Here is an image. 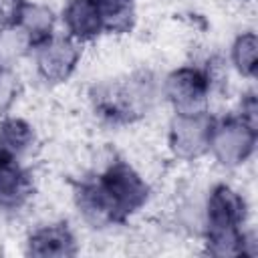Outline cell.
<instances>
[{
    "mask_svg": "<svg viewBox=\"0 0 258 258\" xmlns=\"http://www.w3.org/2000/svg\"><path fill=\"white\" fill-rule=\"evenodd\" d=\"M149 200L147 181L127 163L111 161L95 177L75 187V202L83 218L93 226L123 224Z\"/></svg>",
    "mask_w": 258,
    "mask_h": 258,
    "instance_id": "6da1fadb",
    "label": "cell"
},
{
    "mask_svg": "<svg viewBox=\"0 0 258 258\" xmlns=\"http://www.w3.org/2000/svg\"><path fill=\"white\" fill-rule=\"evenodd\" d=\"M246 222V202L228 183H216L204 208L206 252L218 258L248 254V238L242 230Z\"/></svg>",
    "mask_w": 258,
    "mask_h": 258,
    "instance_id": "7a4b0ae2",
    "label": "cell"
},
{
    "mask_svg": "<svg viewBox=\"0 0 258 258\" xmlns=\"http://www.w3.org/2000/svg\"><path fill=\"white\" fill-rule=\"evenodd\" d=\"M153 81L149 75H135L125 81H111L93 87L91 103L95 113L109 123H133L153 103Z\"/></svg>",
    "mask_w": 258,
    "mask_h": 258,
    "instance_id": "3957f363",
    "label": "cell"
},
{
    "mask_svg": "<svg viewBox=\"0 0 258 258\" xmlns=\"http://www.w3.org/2000/svg\"><path fill=\"white\" fill-rule=\"evenodd\" d=\"M258 129L242 121L238 115L222 117L212 121L208 151L218 163L226 167H236L244 163L256 149Z\"/></svg>",
    "mask_w": 258,
    "mask_h": 258,
    "instance_id": "277c9868",
    "label": "cell"
},
{
    "mask_svg": "<svg viewBox=\"0 0 258 258\" xmlns=\"http://www.w3.org/2000/svg\"><path fill=\"white\" fill-rule=\"evenodd\" d=\"M163 93L177 115L204 113L212 93V75L204 67H179L165 77Z\"/></svg>",
    "mask_w": 258,
    "mask_h": 258,
    "instance_id": "5b68a950",
    "label": "cell"
},
{
    "mask_svg": "<svg viewBox=\"0 0 258 258\" xmlns=\"http://www.w3.org/2000/svg\"><path fill=\"white\" fill-rule=\"evenodd\" d=\"M81 60V42L69 34H52L38 46H34L36 73L44 83H64Z\"/></svg>",
    "mask_w": 258,
    "mask_h": 258,
    "instance_id": "8992f818",
    "label": "cell"
},
{
    "mask_svg": "<svg viewBox=\"0 0 258 258\" xmlns=\"http://www.w3.org/2000/svg\"><path fill=\"white\" fill-rule=\"evenodd\" d=\"M214 117L208 111L191 115H173L167 131V143L177 159L191 161L208 151L210 129Z\"/></svg>",
    "mask_w": 258,
    "mask_h": 258,
    "instance_id": "52a82bcc",
    "label": "cell"
},
{
    "mask_svg": "<svg viewBox=\"0 0 258 258\" xmlns=\"http://www.w3.org/2000/svg\"><path fill=\"white\" fill-rule=\"evenodd\" d=\"M34 183L30 171L20 159L0 149V208L20 210L32 196Z\"/></svg>",
    "mask_w": 258,
    "mask_h": 258,
    "instance_id": "ba28073f",
    "label": "cell"
},
{
    "mask_svg": "<svg viewBox=\"0 0 258 258\" xmlns=\"http://www.w3.org/2000/svg\"><path fill=\"white\" fill-rule=\"evenodd\" d=\"M26 254L38 258H67L77 254V238L64 222L44 224L30 232Z\"/></svg>",
    "mask_w": 258,
    "mask_h": 258,
    "instance_id": "9c48e42d",
    "label": "cell"
},
{
    "mask_svg": "<svg viewBox=\"0 0 258 258\" xmlns=\"http://www.w3.org/2000/svg\"><path fill=\"white\" fill-rule=\"evenodd\" d=\"M10 30L16 32L28 48H34L54 34V14L44 4L22 0Z\"/></svg>",
    "mask_w": 258,
    "mask_h": 258,
    "instance_id": "30bf717a",
    "label": "cell"
},
{
    "mask_svg": "<svg viewBox=\"0 0 258 258\" xmlns=\"http://www.w3.org/2000/svg\"><path fill=\"white\" fill-rule=\"evenodd\" d=\"M62 24L67 34L81 44L103 34V24L95 0H69L62 10Z\"/></svg>",
    "mask_w": 258,
    "mask_h": 258,
    "instance_id": "8fae6325",
    "label": "cell"
},
{
    "mask_svg": "<svg viewBox=\"0 0 258 258\" xmlns=\"http://www.w3.org/2000/svg\"><path fill=\"white\" fill-rule=\"evenodd\" d=\"M103 32L125 34L135 24V0H95Z\"/></svg>",
    "mask_w": 258,
    "mask_h": 258,
    "instance_id": "7c38bea8",
    "label": "cell"
},
{
    "mask_svg": "<svg viewBox=\"0 0 258 258\" xmlns=\"http://www.w3.org/2000/svg\"><path fill=\"white\" fill-rule=\"evenodd\" d=\"M34 143L32 125L20 117H2L0 119V149L20 157Z\"/></svg>",
    "mask_w": 258,
    "mask_h": 258,
    "instance_id": "4fadbf2b",
    "label": "cell"
},
{
    "mask_svg": "<svg viewBox=\"0 0 258 258\" xmlns=\"http://www.w3.org/2000/svg\"><path fill=\"white\" fill-rule=\"evenodd\" d=\"M258 62V38L254 32H242L232 44V64L242 77H254Z\"/></svg>",
    "mask_w": 258,
    "mask_h": 258,
    "instance_id": "5bb4252c",
    "label": "cell"
},
{
    "mask_svg": "<svg viewBox=\"0 0 258 258\" xmlns=\"http://www.w3.org/2000/svg\"><path fill=\"white\" fill-rule=\"evenodd\" d=\"M16 95H18V81L0 62V115H6V111L16 101Z\"/></svg>",
    "mask_w": 258,
    "mask_h": 258,
    "instance_id": "9a60e30c",
    "label": "cell"
},
{
    "mask_svg": "<svg viewBox=\"0 0 258 258\" xmlns=\"http://www.w3.org/2000/svg\"><path fill=\"white\" fill-rule=\"evenodd\" d=\"M238 117H240L242 121H246L248 125L258 127V105H256V97H254V93H250V95H246V97L242 99Z\"/></svg>",
    "mask_w": 258,
    "mask_h": 258,
    "instance_id": "2e32d148",
    "label": "cell"
},
{
    "mask_svg": "<svg viewBox=\"0 0 258 258\" xmlns=\"http://www.w3.org/2000/svg\"><path fill=\"white\" fill-rule=\"evenodd\" d=\"M22 0H0V30H10Z\"/></svg>",
    "mask_w": 258,
    "mask_h": 258,
    "instance_id": "e0dca14e",
    "label": "cell"
}]
</instances>
